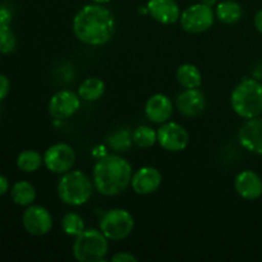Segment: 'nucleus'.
Masks as SVG:
<instances>
[{
    "label": "nucleus",
    "instance_id": "nucleus-20",
    "mask_svg": "<svg viewBox=\"0 0 262 262\" xmlns=\"http://www.w3.org/2000/svg\"><path fill=\"white\" fill-rule=\"evenodd\" d=\"M177 79L184 89H200L202 84V74L193 64H183L177 71Z\"/></svg>",
    "mask_w": 262,
    "mask_h": 262
},
{
    "label": "nucleus",
    "instance_id": "nucleus-21",
    "mask_svg": "<svg viewBox=\"0 0 262 262\" xmlns=\"http://www.w3.org/2000/svg\"><path fill=\"white\" fill-rule=\"evenodd\" d=\"M105 92V83L97 77L86 78L78 87V95L86 101H97Z\"/></svg>",
    "mask_w": 262,
    "mask_h": 262
},
{
    "label": "nucleus",
    "instance_id": "nucleus-5",
    "mask_svg": "<svg viewBox=\"0 0 262 262\" xmlns=\"http://www.w3.org/2000/svg\"><path fill=\"white\" fill-rule=\"evenodd\" d=\"M107 238L101 230L84 229L73 243V256L79 262L104 261L109 251Z\"/></svg>",
    "mask_w": 262,
    "mask_h": 262
},
{
    "label": "nucleus",
    "instance_id": "nucleus-17",
    "mask_svg": "<svg viewBox=\"0 0 262 262\" xmlns=\"http://www.w3.org/2000/svg\"><path fill=\"white\" fill-rule=\"evenodd\" d=\"M145 114L152 123L163 124L169 122L173 115V102L166 95H152L145 105Z\"/></svg>",
    "mask_w": 262,
    "mask_h": 262
},
{
    "label": "nucleus",
    "instance_id": "nucleus-26",
    "mask_svg": "<svg viewBox=\"0 0 262 262\" xmlns=\"http://www.w3.org/2000/svg\"><path fill=\"white\" fill-rule=\"evenodd\" d=\"M130 142H133L132 136H129L128 130H119V132H115L109 140L110 146H113L117 151H125L129 147Z\"/></svg>",
    "mask_w": 262,
    "mask_h": 262
},
{
    "label": "nucleus",
    "instance_id": "nucleus-12",
    "mask_svg": "<svg viewBox=\"0 0 262 262\" xmlns=\"http://www.w3.org/2000/svg\"><path fill=\"white\" fill-rule=\"evenodd\" d=\"M238 141L248 152L262 155V118L246 120L238 132Z\"/></svg>",
    "mask_w": 262,
    "mask_h": 262
},
{
    "label": "nucleus",
    "instance_id": "nucleus-7",
    "mask_svg": "<svg viewBox=\"0 0 262 262\" xmlns=\"http://www.w3.org/2000/svg\"><path fill=\"white\" fill-rule=\"evenodd\" d=\"M181 26L188 33H202L212 27L215 20L214 10L204 3L189 5L181 14Z\"/></svg>",
    "mask_w": 262,
    "mask_h": 262
},
{
    "label": "nucleus",
    "instance_id": "nucleus-30",
    "mask_svg": "<svg viewBox=\"0 0 262 262\" xmlns=\"http://www.w3.org/2000/svg\"><path fill=\"white\" fill-rule=\"evenodd\" d=\"M9 191V181L4 176H0V196Z\"/></svg>",
    "mask_w": 262,
    "mask_h": 262
},
{
    "label": "nucleus",
    "instance_id": "nucleus-14",
    "mask_svg": "<svg viewBox=\"0 0 262 262\" xmlns=\"http://www.w3.org/2000/svg\"><path fill=\"white\" fill-rule=\"evenodd\" d=\"M205 95L199 89H186L177 97V109L187 118L199 117L205 110Z\"/></svg>",
    "mask_w": 262,
    "mask_h": 262
},
{
    "label": "nucleus",
    "instance_id": "nucleus-4",
    "mask_svg": "<svg viewBox=\"0 0 262 262\" xmlns=\"http://www.w3.org/2000/svg\"><path fill=\"white\" fill-rule=\"evenodd\" d=\"M94 192V182L81 170H69L61 174L58 183V196L69 206H82Z\"/></svg>",
    "mask_w": 262,
    "mask_h": 262
},
{
    "label": "nucleus",
    "instance_id": "nucleus-15",
    "mask_svg": "<svg viewBox=\"0 0 262 262\" xmlns=\"http://www.w3.org/2000/svg\"><path fill=\"white\" fill-rule=\"evenodd\" d=\"M234 188L242 199L255 201L262 196V179L253 170H243L235 177Z\"/></svg>",
    "mask_w": 262,
    "mask_h": 262
},
{
    "label": "nucleus",
    "instance_id": "nucleus-28",
    "mask_svg": "<svg viewBox=\"0 0 262 262\" xmlns=\"http://www.w3.org/2000/svg\"><path fill=\"white\" fill-rule=\"evenodd\" d=\"M112 261L114 262H137L138 258L129 252H118L112 256Z\"/></svg>",
    "mask_w": 262,
    "mask_h": 262
},
{
    "label": "nucleus",
    "instance_id": "nucleus-9",
    "mask_svg": "<svg viewBox=\"0 0 262 262\" xmlns=\"http://www.w3.org/2000/svg\"><path fill=\"white\" fill-rule=\"evenodd\" d=\"M22 224L26 232L35 237L48 234L53 228V216L50 211L40 205H30L23 212Z\"/></svg>",
    "mask_w": 262,
    "mask_h": 262
},
{
    "label": "nucleus",
    "instance_id": "nucleus-25",
    "mask_svg": "<svg viewBox=\"0 0 262 262\" xmlns=\"http://www.w3.org/2000/svg\"><path fill=\"white\" fill-rule=\"evenodd\" d=\"M17 38L12 28L7 25H0V54H10L14 51Z\"/></svg>",
    "mask_w": 262,
    "mask_h": 262
},
{
    "label": "nucleus",
    "instance_id": "nucleus-19",
    "mask_svg": "<svg viewBox=\"0 0 262 262\" xmlns=\"http://www.w3.org/2000/svg\"><path fill=\"white\" fill-rule=\"evenodd\" d=\"M10 197L18 206H30L36 200V189L30 182L19 181L10 188Z\"/></svg>",
    "mask_w": 262,
    "mask_h": 262
},
{
    "label": "nucleus",
    "instance_id": "nucleus-33",
    "mask_svg": "<svg viewBox=\"0 0 262 262\" xmlns=\"http://www.w3.org/2000/svg\"><path fill=\"white\" fill-rule=\"evenodd\" d=\"M94 3H96V4H106V3H109L110 0H92Z\"/></svg>",
    "mask_w": 262,
    "mask_h": 262
},
{
    "label": "nucleus",
    "instance_id": "nucleus-22",
    "mask_svg": "<svg viewBox=\"0 0 262 262\" xmlns=\"http://www.w3.org/2000/svg\"><path fill=\"white\" fill-rule=\"evenodd\" d=\"M43 163V156L35 150H25L18 155L17 166L25 173H33L38 170Z\"/></svg>",
    "mask_w": 262,
    "mask_h": 262
},
{
    "label": "nucleus",
    "instance_id": "nucleus-13",
    "mask_svg": "<svg viewBox=\"0 0 262 262\" xmlns=\"http://www.w3.org/2000/svg\"><path fill=\"white\" fill-rule=\"evenodd\" d=\"M163 182L161 173L152 166H143L132 176L130 186L137 194H151L159 189Z\"/></svg>",
    "mask_w": 262,
    "mask_h": 262
},
{
    "label": "nucleus",
    "instance_id": "nucleus-24",
    "mask_svg": "<svg viewBox=\"0 0 262 262\" xmlns=\"http://www.w3.org/2000/svg\"><path fill=\"white\" fill-rule=\"evenodd\" d=\"M61 230L69 237H78L84 230V223L77 212H67L61 219Z\"/></svg>",
    "mask_w": 262,
    "mask_h": 262
},
{
    "label": "nucleus",
    "instance_id": "nucleus-3",
    "mask_svg": "<svg viewBox=\"0 0 262 262\" xmlns=\"http://www.w3.org/2000/svg\"><path fill=\"white\" fill-rule=\"evenodd\" d=\"M230 105L238 117L252 119L262 114V83L245 78L235 86L230 95Z\"/></svg>",
    "mask_w": 262,
    "mask_h": 262
},
{
    "label": "nucleus",
    "instance_id": "nucleus-6",
    "mask_svg": "<svg viewBox=\"0 0 262 262\" xmlns=\"http://www.w3.org/2000/svg\"><path fill=\"white\" fill-rule=\"evenodd\" d=\"M135 228L132 214L124 209H112L105 212L100 222V230L109 241H122L127 238Z\"/></svg>",
    "mask_w": 262,
    "mask_h": 262
},
{
    "label": "nucleus",
    "instance_id": "nucleus-23",
    "mask_svg": "<svg viewBox=\"0 0 262 262\" xmlns=\"http://www.w3.org/2000/svg\"><path fill=\"white\" fill-rule=\"evenodd\" d=\"M132 141L141 148L152 147L158 142V132L148 125H140L132 133Z\"/></svg>",
    "mask_w": 262,
    "mask_h": 262
},
{
    "label": "nucleus",
    "instance_id": "nucleus-1",
    "mask_svg": "<svg viewBox=\"0 0 262 262\" xmlns=\"http://www.w3.org/2000/svg\"><path fill=\"white\" fill-rule=\"evenodd\" d=\"M73 32L81 42L89 46H102L115 32V19L102 4H87L73 18Z\"/></svg>",
    "mask_w": 262,
    "mask_h": 262
},
{
    "label": "nucleus",
    "instance_id": "nucleus-32",
    "mask_svg": "<svg viewBox=\"0 0 262 262\" xmlns=\"http://www.w3.org/2000/svg\"><path fill=\"white\" fill-rule=\"evenodd\" d=\"M201 3H204L205 5H207V7H214V5H216L217 0H201Z\"/></svg>",
    "mask_w": 262,
    "mask_h": 262
},
{
    "label": "nucleus",
    "instance_id": "nucleus-18",
    "mask_svg": "<svg viewBox=\"0 0 262 262\" xmlns=\"http://www.w3.org/2000/svg\"><path fill=\"white\" fill-rule=\"evenodd\" d=\"M243 15L242 5L234 0H224L216 5L215 17L225 25H234L239 22Z\"/></svg>",
    "mask_w": 262,
    "mask_h": 262
},
{
    "label": "nucleus",
    "instance_id": "nucleus-2",
    "mask_svg": "<svg viewBox=\"0 0 262 262\" xmlns=\"http://www.w3.org/2000/svg\"><path fill=\"white\" fill-rule=\"evenodd\" d=\"M132 165L119 155H106L94 166L92 182L102 196H117L128 188L132 181Z\"/></svg>",
    "mask_w": 262,
    "mask_h": 262
},
{
    "label": "nucleus",
    "instance_id": "nucleus-31",
    "mask_svg": "<svg viewBox=\"0 0 262 262\" xmlns=\"http://www.w3.org/2000/svg\"><path fill=\"white\" fill-rule=\"evenodd\" d=\"M253 23H255L256 30H257L260 33H262V9H260L257 13H256Z\"/></svg>",
    "mask_w": 262,
    "mask_h": 262
},
{
    "label": "nucleus",
    "instance_id": "nucleus-8",
    "mask_svg": "<svg viewBox=\"0 0 262 262\" xmlns=\"http://www.w3.org/2000/svg\"><path fill=\"white\" fill-rule=\"evenodd\" d=\"M76 163V152L68 143H54L43 154V164L51 173L64 174Z\"/></svg>",
    "mask_w": 262,
    "mask_h": 262
},
{
    "label": "nucleus",
    "instance_id": "nucleus-29",
    "mask_svg": "<svg viewBox=\"0 0 262 262\" xmlns=\"http://www.w3.org/2000/svg\"><path fill=\"white\" fill-rule=\"evenodd\" d=\"M10 22H12V13L9 9L2 7L0 8V25L9 26Z\"/></svg>",
    "mask_w": 262,
    "mask_h": 262
},
{
    "label": "nucleus",
    "instance_id": "nucleus-27",
    "mask_svg": "<svg viewBox=\"0 0 262 262\" xmlns=\"http://www.w3.org/2000/svg\"><path fill=\"white\" fill-rule=\"evenodd\" d=\"M10 90V82L8 79L7 76L4 74H0V102L8 96Z\"/></svg>",
    "mask_w": 262,
    "mask_h": 262
},
{
    "label": "nucleus",
    "instance_id": "nucleus-10",
    "mask_svg": "<svg viewBox=\"0 0 262 262\" xmlns=\"http://www.w3.org/2000/svg\"><path fill=\"white\" fill-rule=\"evenodd\" d=\"M189 136L183 125L176 122L163 123L158 129V143L166 151L179 152L188 146Z\"/></svg>",
    "mask_w": 262,
    "mask_h": 262
},
{
    "label": "nucleus",
    "instance_id": "nucleus-11",
    "mask_svg": "<svg viewBox=\"0 0 262 262\" xmlns=\"http://www.w3.org/2000/svg\"><path fill=\"white\" fill-rule=\"evenodd\" d=\"M81 107V97L69 90H61L49 101V113L54 119L64 120L73 117Z\"/></svg>",
    "mask_w": 262,
    "mask_h": 262
},
{
    "label": "nucleus",
    "instance_id": "nucleus-16",
    "mask_svg": "<svg viewBox=\"0 0 262 262\" xmlns=\"http://www.w3.org/2000/svg\"><path fill=\"white\" fill-rule=\"evenodd\" d=\"M148 14L161 25H173L181 18V8L176 0H148Z\"/></svg>",
    "mask_w": 262,
    "mask_h": 262
}]
</instances>
